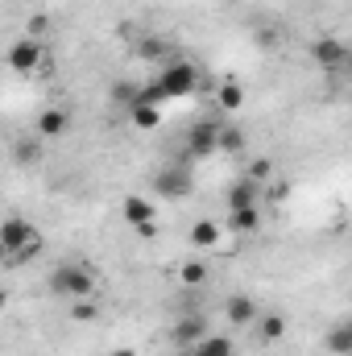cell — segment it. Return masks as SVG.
Segmentation results:
<instances>
[{
    "instance_id": "cell-1",
    "label": "cell",
    "mask_w": 352,
    "mask_h": 356,
    "mask_svg": "<svg viewBox=\"0 0 352 356\" xmlns=\"http://www.w3.org/2000/svg\"><path fill=\"white\" fill-rule=\"evenodd\" d=\"M42 232L25 220V216H8L0 220V257L8 266H29L38 253H42Z\"/></svg>"
},
{
    "instance_id": "cell-2",
    "label": "cell",
    "mask_w": 352,
    "mask_h": 356,
    "mask_svg": "<svg viewBox=\"0 0 352 356\" xmlns=\"http://www.w3.org/2000/svg\"><path fill=\"white\" fill-rule=\"evenodd\" d=\"M50 294L54 298H91V290H95V273L88 266H79V261H67V266H58L50 273Z\"/></svg>"
},
{
    "instance_id": "cell-3",
    "label": "cell",
    "mask_w": 352,
    "mask_h": 356,
    "mask_svg": "<svg viewBox=\"0 0 352 356\" xmlns=\"http://www.w3.org/2000/svg\"><path fill=\"white\" fill-rule=\"evenodd\" d=\"M154 83H158V91H162L166 99H182V95H191V91L199 88V71H195L191 63H170Z\"/></svg>"
},
{
    "instance_id": "cell-4",
    "label": "cell",
    "mask_w": 352,
    "mask_h": 356,
    "mask_svg": "<svg viewBox=\"0 0 352 356\" xmlns=\"http://www.w3.org/2000/svg\"><path fill=\"white\" fill-rule=\"evenodd\" d=\"M42 42L38 38H21V42H13L8 46V67L17 71V75H33L38 67H42Z\"/></svg>"
},
{
    "instance_id": "cell-5",
    "label": "cell",
    "mask_w": 352,
    "mask_h": 356,
    "mask_svg": "<svg viewBox=\"0 0 352 356\" xmlns=\"http://www.w3.org/2000/svg\"><path fill=\"white\" fill-rule=\"evenodd\" d=\"M154 191H158L162 199H186V195L195 191V182H191V170H186V166H166L162 175L154 178Z\"/></svg>"
},
{
    "instance_id": "cell-6",
    "label": "cell",
    "mask_w": 352,
    "mask_h": 356,
    "mask_svg": "<svg viewBox=\"0 0 352 356\" xmlns=\"http://www.w3.org/2000/svg\"><path fill=\"white\" fill-rule=\"evenodd\" d=\"M216 120H195L191 129H186V154L191 158H207V154H216Z\"/></svg>"
},
{
    "instance_id": "cell-7",
    "label": "cell",
    "mask_w": 352,
    "mask_h": 356,
    "mask_svg": "<svg viewBox=\"0 0 352 356\" xmlns=\"http://www.w3.org/2000/svg\"><path fill=\"white\" fill-rule=\"evenodd\" d=\"M311 58H315L319 67L336 71V67L349 63V46H344L340 38H315V42H311Z\"/></svg>"
},
{
    "instance_id": "cell-8",
    "label": "cell",
    "mask_w": 352,
    "mask_h": 356,
    "mask_svg": "<svg viewBox=\"0 0 352 356\" xmlns=\"http://www.w3.org/2000/svg\"><path fill=\"white\" fill-rule=\"evenodd\" d=\"M71 129V112L67 108H46L42 116H38V141H54V137H63Z\"/></svg>"
},
{
    "instance_id": "cell-9",
    "label": "cell",
    "mask_w": 352,
    "mask_h": 356,
    "mask_svg": "<svg viewBox=\"0 0 352 356\" xmlns=\"http://www.w3.org/2000/svg\"><path fill=\"white\" fill-rule=\"evenodd\" d=\"M203 336H207V319H203V315H182L175 323V344L178 348H186V344L195 348Z\"/></svg>"
},
{
    "instance_id": "cell-10",
    "label": "cell",
    "mask_w": 352,
    "mask_h": 356,
    "mask_svg": "<svg viewBox=\"0 0 352 356\" xmlns=\"http://www.w3.org/2000/svg\"><path fill=\"white\" fill-rule=\"evenodd\" d=\"M120 216L137 228V224H150L158 211H154V203H150L145 195H125V199H120Z\"/></svg>"
},
{
    "instance_id": "cell-11",
    "label": "cell",
    "mask_w": 352,
    "mask_h": 356,
    "mask_svg": "<svg viewBox=\"0 0 352 356\" xmlns=\"http://www.w3.org/2000/svg\"><path fill=\"white\" fill-rule=\"evenodd\" d=\"M224 315H228V323H237V327H245V323H253L262 311H257V302L249 298V294H232L228 302H224Z\"/></svg>"
},
{
    "instance_id": "cell-12",
    "label": "cell",
    "mask_w": 352,
    "mask_h": 356,
    "mask_svg": "<svg viewBox=\"0 0 352 356\" xmlns=\"http://www.w3.org/2000/svg\"><path fill=\"white\" fill-rule=\"evenodd\" d=\"M125 112L133 116V124H137V129H158V124H162V108H158V104H145V99H133V104H129Z\"/></svg>"
},
{
    "instance_id": "cell-13",
    "label": "cell",
    "mask_w": 352,
    "mask_h": 356,
    "mask_svg": "<svg viewBox=\"0 0 352 356\" xmlns=\"http://www.w3.org/2000/svg\"><path fill=\"white\" fill-rule=\"evenodd\" d=\"M253 323H257V336H262V344H278V340L286 336V315H278V311L257 315Z\"/></svg>"
},
{
    "instance_id": "cell-14",
    "label": "cell",
    "mask_w": 352,
    "mask_h": 356,
    "mask_svg": "<svg viewBox=\"0 0 352 356\" xmlns=\"http://www.w3.org/2000/svg\"><path fill=\"white\" fill-rule=\"evenodd\" d=\"M13 162L17 166H38L42 162V141L38 137H17L13 141Z\"/></svg>"
},
{
    "instance_id": "cell-15",
    "label": "cell",
    "mask_w": 352,
    "mask_h": 356,
    "mask_svg": "<svg viewBox=\"0 0 352 356\" xmlns=\"http://www.w3.org/2000/svg\"><path fill=\"white\" fill-rule=\"evenodd\" d=\"M186 241H191L195 249H216V245H220V224H216V220H199Z\"/></svg>"
},
{
    "instance_id": "cell-16",
    "label": "cell",
    "mask_w": 352,
    "mask_h": 356,
    "mask_svg": "<svg viewBox=\"0 0 352 356\" xmlns=\"http://www.w3.org/2000/svg\"><path fill=\"white\" fill-rule=\"evenodd\" d=\"M216 104H220V112H241V104H245V88H241L237 79H224L220 91H216Z\"/></svg>"
},
{
    "instance_id": "cell-17",
    "label": "cell",
    "mask_w": 352,
    "mask_h": 356,
    "mask_svg": "<svg viewBox=\"0 0 352 356\" xmlns=\"http://www.w3.org/2000/svg\"><path fill=\"white\" fill-rule=\"evenodd\" d=\"M253 203H257V182L241 178V182L228 191V211H241V207H253Z\"/></svg>"
},
{
    "instance_id": "cell-18",
    "label": "cell",
    "mask_w": 352,
    "mask_h": 356,
    "mask_svg": "<svg viewBox=\"0 0 352 356\" xmlns=\"http://www.w3.org/2000/svg\"><path fill=\"white\" fill-rule=\"evenodd\" d=\"M216 149H224V154H241V149H245V133H241L237 124H220V129H216Z\"/></svg>"
},
{
    "instance_id": "cell-19",
    "label": "cell",
    "mask_w": 352,
    "mask_h": 356,
    "mask_svg": "<svg viewBox=\"0 0 352 356\" xmlns=\"http://www.w3.org/2000/svg\"><path fill=\"white\" fill-rule=\"evenodd\" d=\"M191 353H195V356H232V340H228V336H211V332H207Z\"/></svg>"
},
{
    "instance_id": "cell-20",
    "label": "cell",
    "mask_w": 352,
    "mask_h": 356,
    "mask_svg": "<svg viewBox=\"0 0 352 356\" xmlns=\"http://www.w3.org/2000/svg\"><path fill=\"white\" fill-rule=\"evenodd\" d=\"M323 344H328V353L349 356L352 353V327H349V323H336V327L328 332V340H323Z\"/></svg>"
},
{
    "instance_id": "cell-21",
    "label": "cell",
    "mask_w": 352,
    "mask_h": 356,
    "mask_svg": "<svg viewBox=\"0 0 352 356\" xmlns=\"http://www.w3.org/2000/svg\"><path fill=\"white\" fill-rule=\"evenodd\" d=\"M257 224H262V211H257V203H253V207H241V211H232V228H237V232H257Z\"/></svg>"
},
{
    "instance_id": "cell-22",
    "label": "cell",
    "mask_w": 352,
    "mask_h": 356,
    "mask_svg": "<svg viewBox=\"0 0 352 356\" xmlns=\"http://www.w3.org/2000/svg\"><path fill=\"white\" fill-rule=\"evenodd\" d=\"M178 277H182V286H203V282H207V266H203V261H186Z\"/></svg>"
},
{
    "instance_id": "cell-23",
    "label": "cell",
    "mask_w": 352,
    "mask_h": 356,
    "mask_svg": "<svg viewBox=\"0 0 352 356\" xmlns=\"http://www.w3.org/2000/svg\"><path fill=\"white\" fill-rule=\"evenodd\" d=\"M95 315H99V307H95L91 298H75V307H71V319H75V323H91Z\"/></svg>"
},
{
    "instance_id": "cell-24",
    "label": "cell",
    "mask_w": 352,
    "mask_h": 356,
    "mask_svg": "<svg viewBox=\"0 0 352 356\" xmlns=\"http://www.w3.org/2000/svg\"><path fill=\"white\" fill-rule=\"evenodd\" d=\"M137 54H141V58H162V54H166V42H162V38H145Z\"/></svg>"
},
{
    "instance_id": "cell-25",
    "label": "cell",
    "mask_w": 352,
    "mask_h": 356,
    "mask_svg": "<svg viewBox=\"0 0 352 356\" xmlns=\"http://www.w3.org/2000/svg\"><path fill=\"white\" fill-rule=\"evenodd\" d=\"M112 99H116V104H125V108H129V104H133V99H137V88H129V83H116V88H112Z\"/></svg>"
},
{
    "instance_id": "cell-26",
    "label": "cell",
    "mask_w": 352,
    "mask_h": 356,
    "mask_svg": "<svg viewBox=\"0 0 352 356\" xmlns=\"http://www.w3.org/2000/svg\"><path fill=\"white\" fill-rule=\"evenodd\" d=\"M265 175H269V162H253V166H249V175H245V178H249V182H262Z\"/></svg>"
},
{
    "instance_id": "cell-27",
    "label": "cell",
    "mask_w": 352,
    "mask_h": 356,
    "mask_svg": "<svg viewBox=\"0 0 352 356\" xmlns=\"http://www.w3.org/2000/svg\"><path fill=\"white\" fill-rule=\"evenodd\" d=\"M137 236H145V241H150V236H158V220H150V224H137Z\"/></svg>"
},
{
    "instance_id": "cell-28",
    "label": "cell",
    "mask_w": 352,
    "mask_h": 356,
    "mask_svg": "<svg viewBox=\"0 0 352 356\" xmlns=\"http://www.w3.org/2000/svg\"><path fill=\"white\" fill-rule=\"evenodd\" d=\"M112 356H137V353H133V348H116Z\"/></svg>"
},
{
    "instance_id": "cell-29",
    "label": "cell",
    "mask_w": 352,
    "mask_h": 356,
    "mask_svg": "<svg viewBox=\"0 0 352 356\" xmlns=\"http://www.w3.org/2000/svg\"><path fill=\"white\" fill-rule=\"evenodd\" d=\"M182 356H195V353H186V348H182Z\"/></svg>"
}]
</instances>
